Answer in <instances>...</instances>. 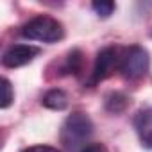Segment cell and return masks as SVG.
I'll use <instances>...</instances> for the list:
<instances>
[{"label":"cell","mask_w":152,"mask_h":152,"mask_svg":"<svg viewBox=\"0 0 152 152\" xmlns=\"http://www.w3.org/2000/svg\"><path fill=\"white\" fill-rule=\"evenodd\" d=\"M93 134V124L90 120V116L83 111H75L72 113L61 129V143L68 148V150H77L79 147H86L84 143L88 141V138Z\"/></svg>","instance_id":"1"},{"label":"cell","mask_w":152,"mask_h":152,"mask_svg":"<svg viewBox=\"0 0 152 152\" xmlns=\"http://www.w3.org/2000/svg\"><path fill=\"white\" fill-rule=\"evenodd\" d=\"M22 34L29 39L34 41H45V43H56L59 39H63L64 36V29L61 25V22H57L52 16H36L32 20H29L23 29Z\"/></svg>","instance_id":"2"},{"label":"cell","mask_w":152,"mask_h":152,"mask_svg":"<svg viewBox=\"0 0 152 152\" xmlns=\"http://www.w3.org/2000/svg\"><path fill=\"white\" fill-rule=\"evenodd\" d=\"M148 66H150V57L143 47L132 45L120 52V68L118 70L122 72L124 77L140 79L148 72Z\"/></svg>","instance_id":"3"},{"label":"cell","mask_w":152,"mask_h":152,"mask_svg":"<svg viewBox=\"0 0 152 152\" xmlns=\"http://www.w3.org/2000/svg\"><path fill=\"white\" fill-rule=\"evenodd\" d=\"M120 48L116 47H106L99 52L93 72H91V81L90 84H97L104 79H107L109 75L120 68Z\"/></svg>","instance_id":"4"},{"label":"cell","mask_w":152,"mask_h":152,"mask_svg":"<svg viewBox=\"0 0 152 152\" xmlns=\"http://www.w3.org/2000/svg\"><path fill=\"white\" fill-rule=\"evenodd\" d=\"M38 54H39L38 47H32V45H13V47H9L4 52L2 64L6 68H18V66H23V64L31 63Z\"/></svg>","instance_id":"5"},{"label":"cell","mask_w":152,"mask_h":152,"mask_svg":"<svg viewBox=\"0 0 152 152\" xmlns=\"http://www.w3.org/2000/svg\"><path fill=\"white\" fill-rule=\"evenodd\" d=\"M134 129L140 141L147 148H152V107L138 111V115L134 116Z\"/></svg>","instance_id":"6"},{"label":"cell","mask_w":152,"mask_h":152,"mask_svg":"<svg viewBox=\"0 0 152 152\" xmlns=\"http://www.w3.org/2000/svg\"><path fill=\"white\" fill-rule=\"evenodd\" d=\"M66 104H68V97L61 90H50L43 97V106H47L50 109H57L59 111V109H64Z\"/></svg>","instance_id":"7"},{"label":"cell","mask_w":152,"mask_h":152,"mask_svg":"<svg viewBox=\"0 0 152 152\" xmlns=\"http://www.w3.org/2000/svg\"><path fill=\"white\" fill-rule=\"evenodd\" d=\"M0 88H2V99H0V107L2 109H6V107H9L11 104H13V100H15V93H13V86H11V83L4 77L2 81H0Z\"/></svg>","instance_id":"8"},{"label":"cell","mask_w":152,"mask_h":152,"mask_svg":"<svg viewBox=\"0 0 152 152\" xmlns=\"http://www.w3.org/2000/svg\"><path fill=\"white\" fill-rule=\"evenodd\" d=\"M91 9H93L99 16L107 18V16L113 15V11L116 9V6H115V2H109V0H100V2H93V4H91Z\"/></svg>","instance_id":"9"},{"label":"cell","mask_w":152,"mask_h":152,"mask_svg":"<svg viewBox=\"0 0 152 152\" xmlns=\"http://www.w3.org/2000/svg\"><path fill=\"white\" fill-rule=\"evenodd\" d=\"M23 152H59V150L54 148V147H48V145H36V147H29V148H25Z\"/></svg>","instance_id":"10"},{"label":"cell","mask_w":152,"mask_h":152,"mask_svg":"<svg viewBox=\"0 0 152 152\" xmlns=\"http://www.w3.org/2000/svg\"><path fill=\"white\" fill-rule=\"evenodd\" d=\"M81 152H106V147L102 143H90L81 148Z\"/></svg>","instance_id":"11"}]
</instances>
